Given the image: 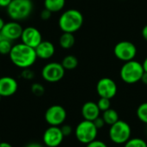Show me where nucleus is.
Returning <instances> with one entry per match:
<instances>
[{
	"mask_svg": "<svg viewBox=\"0 0 147 147\" xmlns=\"http://www.w3.org/2000/svg\"><path fill=\"white\" fill-rule=\"evenodd\" d=\"M11 62L17 67L25 69L31 67L37 59L34 48L21 42L12 47L9 54Z\"/></svg>",
	"mask_w": 147,
	"mask_h": 147,
	"instance_id": "nucleus-1",
	"label": "nucleus"
},
{
	"mask_svg": "<svg viewBox=\"0 0 147 147\" xmlns=\"http://www.w3.org/2000/svg\"><path fill=\"white\" fill-rule=\"evenodd\" d=\"M84 24L83 14L75 9H70L61 14L59 19V28L65 33H75Z\"/></svg>",
	"mask_w": 147,
	"mask_h": 147,
	"instance_id": "nucleus-2",
	"label": "nucleus"
},
{
	"mask_svg": "<svg viewBox=\"0 0 147 147\" xmlns=\"http://www.w3.org/2000/svg\"><path fill=\"white\" fill-rule=\"evenodd\" d=\"M145 71L140 62L137 60H130L125 62L120 70L121 80L127 84H134L141 80Z\"/></svg>",
	"mask_w": 147,
	"mask_h": 147,
	"instance_id": "nucleus-3",
	"label": "nucleus"
},
{
	"mask_svg": "<svg viewBox=\"0 0 147 147\" xmlns=\"http://www.w3.org/2000/svg\"><path fill=\"white\" fill-rule=\"evenodd\" d=\"M33 10L31 0H12L7 7V13L13 21L28 18Z\"/></svg>",
	"mask_w": 147,
	"mask_h": 147,
	"instance_id": "nucleus-4",
	"label": "nucleus"
},
{
	"mask_svg": "<svg viewBox=\"0 0 147 147\" xmlns=\"http://www.w3.org/2000/svg\"><path fill=\"white\" fill-rule=\"evenodd\" d=\"M131 134L132 129L130 125L122 120H119L117 122L111 125L109 130L110 140L116 145H124L131 139Z\"/></svg>",
	"mask_w": 147,
	"mask_h": 147,
	"instance_id": "nucleus-5",
	"label": "nucleus"
},
{
	"mask_svg": "<svg viewBox=\"0 0 147 147\" xmlns=\"http://www.w3.org/2000/svg\"><path fill=\"white\" fill-rule=\"evenodd\" d=\"M98 129L93 121L84 120L79 122L75 128V136L78 142L87 145L96 140Z\"/></svg>",
	"mask_w": 147,
	"mask_h": 147,
	"instance_id": "nucleus-6",
	"label": "nucleus"
},
{
	"mask_svg": "<svg viewBox=\"0 0 147 147\" xmlns=\"http://www.w3.org/2000/svg\"><path fill=\"white\" fill-rule=\"evenodd\" d=\"M115 57L124 62L134 59L137 55L136 46L129 40H122L118 42L114 48Z\"/></svg>",
	"mask_w": 147,
	"mask_h": 147,
	"instance_id": "nucleus-7",
	"label": "nucleus"
},
{
	"mask_svg": "<svg viewBox=\"0 0 147 147\" xmlns=\"http://www.w3.org/2000/svg\"><path fill=\"white\" fill-rule=\"evenodd\" d=\"M65 70L62 66L61 63L51 62L47 64L41 71V76L43 79L49 83H56L60 81L65 76Z\"/></svg>",
	"mask_w": 147,
	"mask_h": 147,
	"instance_id": "nucleus-8",
	"label": "nucleus"
},
{
	"mask_svg": "<svg viewBox=\"0 0 147 147\" xmlns=\"http://www.w3.org/2000/svg\"><path fill=\"white\" fill-rule=\"evenodd\" d=\"M66 110L61 105H53L45 113V121L52 127H59L66 119Z\"/></svg>",
	"mask_w": 147,
	"mask_h": 147,
	"instance_id": "nucleus-9",
	"label": "nucleus"
},
{
	"mask_svg": "<svg viewBox=\"0 0 147 147\" xmlns=\"http://www.w3.org/2000/svg\"><path fill=\"white\" fill-rule=\"evenodd\" d=\"M96 92L100 97L112 99L117 94V84L109 78H102L96 84Z\"/></svg>",
	"mask_w": 147,
	"mask_h": 147,
	"instance_id": "nucleus-10",
	"label": "nucleus"
},
{
	"mask_svg": "<svg viewBox=\"0 0 147 147\" xmlns=\"http://www.w3.org/2000/svg\"><path fill=\"white\" fill-rule=\"evenodd\" d=\"M64 135L59 127L50 126L43 134V142L46 146L58 147L61 145L64 140Z\"/></svg>",
	"mask_w": 147,
	"mask_h": 147,
	"instance_id": "nucleus-11",
	"label": "nucleus"
},
{
	"mask_svg": "<svg viewBox=\"0 0 147 147\" xmlns=\"http://www.w3.org/2000/svg\"><path fill=\"white\" fill-rule=\"evenodd\" d=\"M21 40L22 42L25 45L35 48L42 41V35L39 29H37L36 28L28 27L26 28H23Z\"/></svg>",
	"mask_w": 147,
	"mask_h": 147,
	"instance_id": "nucleus-12",
	"label": "nucleus"
},
{
	"mask_svg": "<svg viewBox=\"0 0 147 147\" xmlns=\"http://www.w3.org/2000/svg\"><path fill=\"white\" fill-rule=\"evenodd\" d=\"M22 27L16 21H11L6 22L1 30V34L3 39L9 40L10 41L21 39L22 34Z\"/></svg>",
	"mask_w": 147,
	"mask_h": 147,
	"instance_id": "nucleus-13",
	"label": "nucleus"
},
{
	"mask_svg": "<svg viewBox=\"0 0 147 147\" xmlns=\"http://www.w3.org/2000/svg\"><path fill=\"white\" fill-rule=\"evenodd\" d=\"M18 89L17 81L9 76L0 78V96L2 97H8L13 96Z\"/></svg>",
	"mask_w": 147,
	"mask_h": 147,
	"instance_id": "nucleus-14",
	"label": "nucleus"
},
{
	"mask_svg": "<svg viewBox=\"0 0 147 147\" xmlns=\"http://www.w3.org/2000/svg\"><path fill=\"white\" fill-rule=\"evenodd\" d=\"M35 53L37 58L41 59H48L52 58L55 53L54 45L48 40H42L35 48Z\"/></svg>",
	"mask_w": 147,
	"mask_h": 147,
	"instance_id": "nucleus-15",
	"label": "nucleus"
},
{
	"mask_svg": "<svg viewBox=\"0 0 147 147\" xmlns=\"http://www.w3.org/2000/svg\"><path fill=\"white\" fill-rule=\"evenodd\" d=\"M100 109L96 104V102H85L81 109V114L84 118V120L93 121L97 117L100 116Z\"/></svg>",
	"mask_w": 147,
	"mask_h": 147,
	"instance_id": "nucleus-16",
	"label": "nucleus"
},
{
	"mask_svg": "<svg viewBox=\"0 0 147 147\" xmlns=\"http://www.w3.org/2000/svg\"><path fill=\"white\" fill-rule=\"evenodd\" d=\"M65 5V0H44L45 9L50 10L52 13L59 12Z\"/></svg>",
	"mask_w": 147,
	"mask_h": 147,
	"instance_id": "nucleus-17",
	"label": "nucleus"
},
{
	"mask_svg": "<svg viewBox=\"0 0 147 147\" xmlns=\"http://www.w3.org/2000/svg\"><path fill=\"white\" fill-rule=\"evenodd\" d=\"M75 44V36L72 33L63 32L59 37V46L64 49H70Z\"/></svg>",
	"mask_w": 147,
	"mask_h": 147,
	"instance_id": "nucleus-18",
	"label": "nucleus"
},
{
	"mask_svg": "<svg viewBox=\"0 0 147 147\" xmlns=\"http://www.w3.org/2000/svg\"><path fill=\"white\" fill-rule=\"evenodd\" d=\"M102 117L104 120L106 125H109V126H111V125L115 124V122H117L120 120L118 112L115 109H113L111 108L109 109L102 112Z\"/></svg>",
	"mask_w": 147,
	"mask_h": 147,
	"instance_id": "nucleus-19",
	"label": "nucleus"
},
{
	"mask_svg": "<svg viewBox=\"0 0 147 147\" xmlns=\"http://www.w3.org/2000/svg\"><path fill=\"white\" fill-rule=\"evenodd\" d=\"M61 65L65 70L71 71L76 69L78 65V59L74 55H67L62 59Z\"/></svg>",
	"mask_w": 147,
	"mask_h": 147,
	"instance_id": "nucleus-20",
	"label": "nucleus"
},
{
	"mask_svg": "<svg viewBox=\"0 0 147 147\" xmlns=\"http://www.w3.org/2000/svg\"><path fill=\"white\" fill-rule=\"evenodd\" d=\"M136 115L141 122L147 125V102H143L138 107Z\"/></svg>",
	"mask_w": 147,
	"mask_h": 147,
	"instance_id": "nucleus-21",
	"label": "nucleus"
},
{
	"mask_svg": "<svg viewBox=\"0 0 147 147\" xmlns=\"http://www.w3.org/2000/svg\"><path fill=\"white\" fill-rule=\"evenodd\" d=\"M124 147H147V143L143 139L133 138L124 144Z\"/></svg>",
	"mask_w": 147,
	"mask_h": 147,
	"instance_id": "nucleus-22",
	"label": "nucleus"
},
{
	"mask_svg": "<svg viewBox=\"0 0 147 147\" xmlns=\"http://www.w3.org/2000/svg\"><path fill=\"white\" fill-rule=\"evenodd\" d=\"M12 47H13L12 41L3 38L0 40V54H3V55L9 54L12 49Z\"/></svg>",
	"mask_w": 147,
	"mask_h": 147,
	"instance_id": "nucleus-23",
	"label": "nucleus"
},
{
	"mask_svg": "<svg viewBox=\"0 0 147 147\" xmlns=\"http://www.w3.org/2000/svg\"><path fill=\"white\" fill-rule=\"evenodd\" d=\"M100 111L102 112H104L108 109H109L111 108V102H110V99H108V98H104V97H100L99 100L97 101L96 102Z\"/></svg>",
	"mask_w": 147,
	"mask_h": 147,
	"instance_id": "nucleus-24",
	"label": "nucleus"
},
{
	"mask_svg": "<svg viewBox=\"0 0 147 147\" xmlns=\"http://www.w3.org/2000/svg\"><path fill=\"white\" fill-rule=\"evenodd\" d=\"M31 92L36 96H41L45 93V88L39 83H34L31 85Z\"/></svg>",
	"mask_w": 147,
	"mask_h": 147,
	"instance_id": "nucleus-25",
	"label": "nucleus"
},
{
	"mask_svg": "<svg viewBox=\"0 0 147 147\" xmlns=\"http://www.w3.org/2000/svg\"><path fill=\"white\" fill-rule=\"evenodd\" d=\"M21 77L23 78V79H26V80H31L34 78V72L30 70L29 68H25L22 70V73H21Z\"/></svg>",
	"mask_w": 147,
	"mask_h": 147,
	"instance_id": "nucleus-26",
	"label": "nucleus"
},
{
	"mask_svg": "<svg viewBox=\"0 0 147 147\" xmlns=\"http://www.w3.org/2000/svg\"><path fill=\"white\" fill-rule=\"evenodd\" d=\"M86 147H108V146L106 145V143H104L102 140H95L90 142L89 144H87Z\"/></svg>",
	"mask_w": 147,
	"mask_h": 147,
	"instance_id": "nucleus-27",
	"label": "nucleus"
},
{
	"mask_svg": "<svg viewBox=\"0 0 147 147\" xmlns=\"http://www.w3.org/2000/svg\"><path fill=\"white\" fill-rule=\"evenodd\" d=\"M61 132L64 135V137L70 136L72 133V127L70 125H61Z\"/></svg>",
	"mask_w": 147,
	"mask_h": 147,
	"instance_id": "nucleus-28",
	"label": "nucleus"
},
{
	"mask_svg": "<svg viewBox=\"0 0 147 147\" xmlns=\"http://www.w3.org/2000/svg\"><path fill=\"white\" fill-rule=\"evenodd\" d=\"M93 122H94V124H95L96 127L98 130L102 129V128L106 125V123H105V121H104V120L102 119V116L97 117L95 121H93Z\"/></svg>",
	"mask_w": 147,
	"mask_h": 147,
	"instance_id": "nucleus-29",
	"label": "nucleus"
},
{
	"mask_svg": "<svg viewBox=\"0 0 147 147\" xmlns=\"http://www.w3.org/2000/svg\"><path fill=\"white\" fill-rule=\"evenodd\" d=\"M52 16V12L47 9H44L41 13H40V18L44 21H47V20H49Z\"/></svg>",
	"mask_w": 147,
	"mask_h": 147,
	"instance_id": "nucleus-30",
	"label": "nucleus"
},
{
	"mask_svg": "<svg viewBox=\"0 0 147 147\" xmlns=\"http://www.w3.org/2000/svg\"><path fill=\"white\" fill-rule=\"evenodd\" d=\"M12 0H0V7H4L7 8L8 5L10 3Z\"/></svg>",
	"mask_w": 147,
	"mask_h": 147,
	"instance_id": "nucleus-31",
	"label": "nucleus"
},
{
	"mask_svg": "<svg viewBox=\"0 0 147 147\" xmlns=\"http://www.w3.org/2000/svg\"><path fill=\"white\" fill-rule=\"evenodd\" d=\"M141 34H142V36H143V38H144V40L147 41V24L142 28V32H141Z\"/></svg>",
	"mask_w": 147,
	"mask_h": 147,
	"instance_id": "nucleus-32",
	"label": "nucleus"
},
{
	"mask_svg": "<svg viewBox=\"0 0 147 147\" xmlns=\"http://www.w3.org/2000/svg\"><path fill=\"white\" fill-rule=\"evenodd\" d=\"M144 84H146L147 85V72H144V74H143V76H142V78H141V80H140Z\"/></svg>",
	"mask_w": 147,
	"mask_h": 147,
	"instance_id": "nucleus-33",
	"label": "nucleus"
},
{
	"mask_svg": "<svg viewBox=\"0 0 147 147\" xmlns=\"http://www.w3.org/2000/svg\"><path fill=\"white\" fill-rule=\"evenodd\" d=\"M25 147H43L39 143H30L28 145H27Z\"/></svg>",
	"mask_w": 147,
	"mask_h": 147,
	"instance_id": "nucleus-34",
	"label": "nucleus"
},
{
	"mask_svg": "<svg viewBox=\"0 0 147 147\" xmlns=\"http://www.w3.org/2000/svg\"><path fill=\"white\" fill-rule=\"evenodd\" d=\"M0 147H13L9 143L7 142H0Z\"/></svg>",
	"mask_w": 147,
	"mask_h": 147,
	"instance_id": "nucleus-35",
	"label": "nucleus"
},
{
	"mask_svg": "<svg viewBox=\"0 0 147 147\" xmlns=\"http://www.w3.org/2000/svg\"><path fill=\"white\" fill-rule=\"evenodd\" d=\"M142 65H143V68H144V71L147 72V57L145 59V60L143 61L142 63Z\"/></svg>",
	"mask_w": 147,
	"mask_h": 147,
	"instance_id": "nucleus-36",
	"label": "nucleus"
},
{
	"mask_svg": "<svg viewBox=\"0 0 147 147\" xmlns=\"http://www.w3.org/2000/svg\"><path fill=\"white\" fill-rule=\"evenodd\" d=\"M4 24H5V22H4V21H3V19L0 17V32H1L2 28H3Z\"/></svg>",
	"mask_w": 147,
	"mask_h": 147,
	"instance_id": "nucleus-37",
	"label": "nucleus"
},
{
	"mask_svg": "<svg viewBox=\"0 0 147 147\" xmlns=\"http://www.w3.org/2000/svg\"><path fill=\"white\" fill-rule=\"evenodd\" d=\"M3 39V37H2V34H1V32H0V40Z\"/></svg>",
	"mask_w": 147,
	"mask_h": 147,
	"instance_id": "nucleus-38",
	"label": "nucleus"
},
{
	"mask_svg": "<svg viewBox=\"0 0 147 147\" xmlns=\"http://www.w3.org/2000/svg\"><path fill=\"white\" fill-rule=\"evenodd\" d=\"M1 98H2V96H0V102H1Z\"/></svg>",
	"mask_w": 147,
	"mask_h": 147,
	"instance_id": "nucleus-39",
	"label": "nucleus"
},
{
	"mask_svg": "<svg viewBox=\"0 0 147 147\" xmlns=\"http://www.w3.org/2000/svg\"><path fill=\"white\" fill-rule=\"evenodd\" d=\"M0 142H1V140H0Z\"/></svg>",
	"mask_w": 147,
	"mask_h": 147,
	"instance_id": "nucleus-40",
	"label": "nucleus"
},
{
	"mask_svg": "<svg viewBox=\"0 0 147 147\" xmlns=\"http://www.w3.org/2000/svg\"><path fill=\"white\" fill-rule=\"evenodd\" d=\"M46 147H49V146H46Z\"/></svg>",
	"mask_w": 147,
	"mask_h": 147,
	"instance_id": "nucleus-41",
	"label": "nucleus"
}]
</instances>
